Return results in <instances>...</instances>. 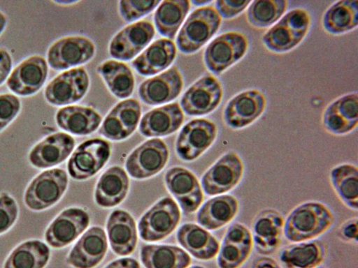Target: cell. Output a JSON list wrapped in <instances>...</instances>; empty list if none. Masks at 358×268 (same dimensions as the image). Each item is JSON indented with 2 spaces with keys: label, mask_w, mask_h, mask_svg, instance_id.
I'll list each match as a JSON object with an SVG mask.
<instances>
[{
  "label": "cell",
  "mask_w": 358,
  "mask_h": 268,
  "mask_svg": "<svg viewBox=\"0 0 358 268\" xmlns=\"http://www.w3.org/2000/svg\"><path fill=\"white\" fill-rule=\"evenodd\" d=\"M334 214L326 204L308 200L294 207L285 218L283 236L291 243L316 239L334 225Z\"/></svg>",
  "instance_id": "1"
},
{
  "label": "cell",
  "mask_w": 358,
  "mask_h": 268,
  "mask_svg": "<svg viewBox=\"0 0 358 268\" xmlns=\"http://www.w3.org/2000/svg\"><path fill=\"white\" fill-rule=\"evenodd\" d=\"M311 22V15L307 9L294 8L264 34L262 43L273 53L288 52L304 40L310 29Z\"/></svg>",
  "instance_id": "2"
},
{
  "label": "cell",
  "mask_w": 358,
  "mask_h": 268,
  "mask_svg": "<svg viewBox=\"0 0 358 268\" xmlns=\"http://www.w3.org/2000/svg\"><path fill=\"white\" fill-rule=\"evenodd\" d=\"M222 17L213 6H201L188 16L180 29L176 43L180 52L192 54L201 49L217 32Z\"/></svg>",
  "instance_id": "3"
},
{
  "label": "cell",
  "mask_w": 358,
  "mask_h": 268,
  "mask_svg": "<svg viewBox=\"0 0 358 268\" xmlns=\"http://www.w3.org/2000/svg\"><path fill=\"white\" fill-rule=\"evenodd\" d=\"M249 45L245 34L236 31L224 32L206 47L203 54L205 66L210 73L220 75L246 54Z\"/></svg>",
  "instance_id": "4"
},
{
  "label": "cell",
  "mask_w": 358,
  "mask_h": 268,
  "mask_svg": "<svg viewBox=\"0 0 358 268\" xmlns=\"http://www.w3.org/2000/svg\"><path fill=\"white\" fill-rule=\"evenodd\" d=\"M245 174V164L235 150L223 154L203 174L201 188L205 194L215 196L234 190Z\"/></svg>",
  "instance_id": "5"
},
{
  "label": "cell",
  "mask_w": 358,
  "mask_h": 268,
  "mask_svg": "<svg viewBox=\"0 0 358 268\" xmlns=\"http://www.w3.org/2000/svg\"><path fill=\"white\" fill-rule=\"evenodd\" d=\"M68 186V176L61 168L45 170L29 184L24 195L25 205L32 211H43L55 204Z\"/></svg>",
  "instance_id": "6"
},
{
  "label": "cell",
  "mask_w": 358,
  "mask_h": 268,
  "mask_svg": "<svg viewBox=\"0 0 358 268\" xmlns=\"http://www.w3.org/2000/svg\"><path fill=\"white\" fill-rule=\"evenodd\" d=\"M266 98L257 89L242 91L231 98L223 110V121L233 130L245 128L255 123L264 112Z\"/></svg>",
  "instance_id": "7"
},
{
  "label": "cell",
  "mask_w": 358,
  "mask_h": 268,
  "mask_svg": "<svg viewBox=\"0 0 358 268\" xmlns=\"http://www.w3.org/2000/svg\"><path fill=\"white\" fill-rule=\"evenodd\" d=\"M180 218V211L171 197L157 202L141 217L138 222L141 238L145 241H157L173 232Z\"/></svg>",
  "instance_id": "8"
},
{
  "label": "cell",
  "mask_w": 358,
  "mask_h": 268,
  "mask_svg": "<svg viewBox=\"0 0 358 268\" xmlns=\"http://www.w3.org/2000/svg\"><path fill=\"white\" fill-rule=\"evenodd\" d=\"M218 130L216 124L208 119H194L180 131L176 143L178 156L192 161L207 151L215 142Z\"/></svg>",
  "instance_id": "9"
},
{
  "label": "cell",
  "mask_w": 358,
  "mask_h": 268,
  "mask_svg": "<svg viewBox=\"0 0 358 268\" xmlns=\"http://www.w3.org/2000/svg\"><path fill=\"white\" fill-rule=\"evenodd\" d=\"M110 152V144L103 139L93 138L83 142L68 161L69 174L76 180L92 177L106 165Z\"/></svg>",
  "instance_id": "10"
},
{
  "label": "cell",
  "mask_w": 358,
  "mask_h": 268,
  "mask_svg": "<svg viewBox=\"0 0 358 268\" xmlns=\"http://www.w3.org/2000/svg\"><path fill=\"white\" fill-rule=\"evenodd\" d=\"M223 87L211 74H205L184 93L180 100L183 111L190 116H203L213 112L221 103Z\"/></svg>",
  "instance_id": "11"
},
{
  "label": "cell",
  "mask_w": 358,
  "mask_h": 268,
  "mask_svg": "<svg viewBox=\"0 0 358 268\" xmlns=\"http://www.w3.org/2000/svg\"><path fill=\"white\" fill-rule=\"evenodd\" d=\"M96 47L89 38L68 36L54 42L48 48V62L55 70H62L89 61L94 55Z\"/></svg>",
  "instance_id": "12"
},
{
  "label": "cell",
  "mask_w": 358,
  "mask_h": 268,
  "mask_svg": "<svg viewBox=\"0 0 358 268\" xmlns=\"http://www.w3.org/2000/svg\"><path fill=\"white\" fill-rule=\"evenodd\" d=\"M285 217L273 208H264L254 216L251 223L253 248L262 255L274 253L283 237Z\"/></svg>",
  "instance_id": "13"
},
{
  "label": "cell",
  "mask_w": 358,
  "mask_h": 268,
  "mask_svg": "<svg viewBox=\"0 0 358 268\" xmlns=\"http://www.w3.org/2000/svg\"><path fill=\"white\" fill-rule=\"evenodd\" d=\"M90 87V77L83 67L64 71L46 86L44 96L51 105L61 106L82 99Z\"/></svg>",
  "instance_id": "14"
},
{
  "label": "cell",
  "mask_w": 358,
  "mask_h": 268,
  "mask_svg": "<svg viewBox=\"0 0 358 268\" xmlns=\"http://www.w3.org/2000/svg\"><path fill=\"white\" fill-rule=\"evenodd\" d=\"M169 156V149L164 141L159 138L150 139L141 144L129 154L125 167L133 178H148L164 168Z\"/></svg>",
  "instance_id": "15"
},
{
  "label": "cell",
  "mask_w": 358,
  "mask_h": 268,
  "mask_svg": "<svg viewBox=\"0 0 358 268\" xmlns=\"http://www.w3.org/2000/svg\"><path fill=\"white\" fill-rule=\"evenodd\" d=\"M89 224L90 216L86 211L78 207L67 208L51 222L44 239L51 247L61 248L76 240Z\"/></svg>",
  "instance_id": "16"
},
{
  "label": "cell",
  "mask_w": 358,
  "mask_h": 268,
  "mask_svg": "<svg viewBox=\"0 0 358 268\" xmlns=\"http://www.w3.org/2000/svg\"><path fill=\"white\" fill-rule=\"evenodd\" d=\"M155 34L154 26L149 20H140L127 25L111 39L110 55L119 60H130L150 43Z\"/></svg>",
  "instance_id": "17"
},
{
  "label": "cell",
  "mask_w": 358,
  "mask_h": 268,
  "mask_svg": "<svg viewBox=\"0 0 358 268\" xmlns=\"http://www.w3.org/2000/svg\"><path fill=\"white\" fill-rule=\"evenodd\" d=\"M322 123L325 131L344 135L356 128L358 123V94L350 92L331 101L324 109Z\"/></svg>",
  "instance_id": "18"
},
{
  "label": "cell",
  "mask_w": 358,
  "mask_h": 268,
  "mask_svg": "<svg viewBox=\"0 0 358 268\" xmlns=\"http://www.w3.org/2000/svg\"><path fill=\"white\" fill-rule=\"evenodd\" d=\"M165 182L170 193L185 213L194 212L201 204L203 193L196 176L182 167H173L165 174Z\"/></svg>",
  "instance_id": "19"
},
{
  "label": "cell",
  "mask_w": 358,
  "mask_h": 268,
  "mask_svg": "<svg viewBox=\"0 0 358 268\" xmlns=\"http://www.w3.org/2000/svg\"><path fill=\"white\" fill-rule=\"evenodd\" d=\"M48 72L45 59L41 56L33 55L15 68L6 81V85L16 95L31 96L43 86Z\"/></svg>",
  "instance_id": "20"
},
{
  "label": "cell",
  "mask_w": 358,
  "mask_h": 268,
  "mask_svg": "<svg viewBox=\"0 0 358 268\" xmlns=\"http://www.w3.org/2000/svg\"><path fill=\"white\" fill-rule=\"evenodd\" d=\"M183 87L181 73L173 66L164 73L145 80L138 87L141 100L150 105L166 103L176 98Z\"/></svg>",
  "instance_id": "21"
},
{
  "label": "cell",
  "mask_w": 358,
  "mask_h": 268,
  "mask_svg": "<svg viewBox=\"0 0 358 268\" xmlns=\"http://www.w3.org/2000/svg\"><path fill=\"white\" fill-rule=\"evenodd\" d=\"M107 248L104 230L100 227L94 226L76 242L66 261L74 268H94L103 260Z\"/></svg>",
  "instance_id": "22"
},
{
  "label": "cell",
  "mask_w": 358,
  "mask_h": 268,
  "mask_svg": "<svg viewBox=\"0 0 358 268\" xmlns=\"http://www.w3.org/2000/svg\"><path fill=\"white\" fill-rule=\"evenodd\" d=\"M75 147V140L70 135L57 132L48 135L38 142L29 153L31 165L38 169L57 165L64 162Z\"/></svg>",
  "instance_id": "23"
},
{
  "label": "cell",
  "mask_w": 358,
  "mask_h": 268,
  "mask_svg": "<svg viewBox=\"0 0 358 268\" xmlns=\"http://www.w3.org/2000/svg\"><path fill=\"white\" fill-rule=\"evenodd\" d=\"M328 246L319 239L292 243L282 248L278 258L283 268H317L325 260Z\"/></svg>",
  "instance_id": "24"
},
{
  "label": "cell",
  "mask_w": 358,
  "mask_h": 268,
  "mask_svg": "<svg viewBox=\"0 0 358 268\" xmlns=\"http://www.w3.org/2000/svg\"><path fill=\"white\" fill-rule=\"evenodd\" d=\"M239 209V201L235 195L229 193L215 195L199 209L196 221L206 230H219L231 223Z\"/></svg>",
  "instance_id": "25"
},
{
  "label": "cell",
  "mask_w": 358,
  "mask_h": 268,
  "mask_svg": "<svg viewBox=\"0 0 358 268\" xmlns=\"http://www.w3.org/2000/svg\"><path fill=\"white\" fill-rule=\"evenodd\" d=\"M183 121L180 106L173 103L145 113L141 119L139 131L148 137L165 136L176 131Z\"/></svg>",
  "instance_id": "26"
},
{
  "label": "cell",
  "mask_w": 358,
  "mask_h": 268,
  "mask_svg": "<svg viewBox=\"0 0 358 268\" xmlns=\"http://www.w3.org/2000/svg\"><path fill=\"white\" fill-rule=\"evenodd\" d=\"M106 229L110 247L119 255H128L135 249L137 230L133 217L126 211L114 210L110 215Z\"/></svg>",
  "instance_id": "27"
},
{
  "label": "cell",
  "mask_w": 358,
  "mask_h": 268,
  "mask_svg": "<svg viewBox=\"0 0 358 268\" xmlns=\"http://www.w3.org/2000/svg\"><path fill=\"white\" fill-rule=\"evenodd\" d=\"M180 244L195 258L209 260L217 256L220 242L205 228L194 223L182 225L177 232Z\"/></svg>",
  "instance_id": "28"
},
{
  "label": "cell",
  "mask_w": 358,
  "mask_h": 268,
  "mask_svg": "<svg viewBox=\"0 0 358 268\" xmlns=\"http://www.w3.org/2000/svg\"><path fill=\"white\" fill-rule=\"evenodd\" d=\"M55 121L60 128L69 133L86 135L98 128L102 117L92 107L69 105L62 107L57 112Z\"/></svg>",
  "instance_id": "29"
},
{
  "label": "cell",
  "mask_w": 358,
  "mask_h": 268,
  "mask_svg": "<svg viewBox=\"0 0 358 268\" xmlns=\"http://www.w3.org/2000/svg\"><path fill=\"white\" fill-rule=\"evenodd\" d=\"M176 55L173 41L168 38L155 40L132 61V66L141 75L149 76L167 68Z\"/></svg>",
  "instance_id": "30"
},
{
  "label": "cell",
  "mask_w": 358,
  "mask_h": 268,
  "mask_svg": "<svg viewBox=\"0 0 358 268\" xmlns=\"http://www.w3.org/2000/svg\"><path fill=\"white\" fill-rule=\"evenodd\" d=\"M129 178L125 170L119 166H112L100 177L96 184L94 198L102 207H113L119 204L129 190Z\"/></svg>",
  "instance_id": "31"
},
{
  "label": "cell",
  "mask_w": 358,
  "mask_h": 268,
  "mask_svg": "<svg viewBox=\"0 0 358 268\" xmlns=\"http://www.w3.org/2000/svg\"><path fill=\"white\" fill-rule=\"evenodd\" d=\"M331 186L339 200L348 208L358 209V168L350 163L334 166L329 172Z\"/></svg>",
  "instance_id": "32"
},
{
  "label": "cell",
  "mask_w": 358,
  "mask_h": 268,
  "mask_svg": "<svg viewBox=\"0 0 358 268\" xmlns=\"http://www.w3.org/2000/svg\"><path fill=\"white\" fill-rule=\"evenodd\" d=\"M322 25L331 35L350 32L358 25V1L341 0L333 3L324 12Z\"/></svg>",
  "instance_id": "33"
},
{
  "label": "cell",
  "mask_w": 358,
  "mask_h": 268,
  "mask_svg": "<svg viewBox=\"0 0 358 268\" xmlns=\"http://www.w3.org/2000/svg\"><path fill=\"white\" fill-rule=\"evenodd\" d=\"M141 260L146 268H187L191 263L187 253L170 245L143 246Z\"/></svg>",
  "instance_id": "34"
},
{
  "label": "cell",
  "mask_w": 358,
  "mask_h": 268,
  "mask_svg": "<svg viewBox=\"0 0 358 268\" xmlns=\"http://www.w3.org/2000/svg\"><path fill=\"white\" fill-rule=\"evenodd\" d=\"M50 257V250L38 239L25 241L15 247L6 260L3 268H44Z\"/></svg>",
  "instance_id": "35"
},
{
  "label": "cell",
  "mask_w": 358,
  "mask_h": 268,
  "mask_svg": "<svg viewBox=\"0 0 358 268\" xmlns=\"http://www.w3.org/2000/svg\"><path fill=\"white\" fill-rule=\"evenodd\" d=\"M110 92L118 98H126L133 93L135 80L130 68L124 63L109 59L96 68Z\"/></svg>",
  "instance_id": "36"
},
{
  "label": "cell",
  "mask_w": 358,
  "mask_h": 268,
  "mask_svg": "<svg viewBox=\"0 0 358 268\" xmlns=\"http://www.w3.org/2000/svg\"><path fill=\"white\" fill-rule=\"evenodd\" d=\"M187 0L161 1L155 13L154 20L158 32L168 39H173L190 8Z\"/></svg>",
  "instance_id": "37"
},
{
  "label": "cell",
  "mask_w": 358,
  "mask_h": 268,
  "mask_svg": "<svg viewBox=\"0 0 358 268\" xmlns=\"http://www.w3.org/2000/svg\"><path fill=\"white\" fill-rule=\"evenodd\" d=\"M287 7L286 0L252 1L247 8L246 20L254 28H267L282 17Z\"/></svg>",
  "instance_id": "38"
},
{
  "label": "cell",
  "mask_w": 358,
  "mask_h": 268,
  "mask_svg": "<svg viewBox=\"0 0 358 268\" xmlns=\"http://www.w3.org/2000/svg\"><path fill=\"white\" fill-rule=\"evenodd\" d=\"M252 247L222 241L217 257L219 268H241L249 259Z\"/></svg>",
  "instance_id": "39"
},
{
  "label": "cell",
  "mask_w": 358,
  "mask_h": 268,
  "mask_svg": "<svg viewBox=\"0 0 358 268\" xmlns=\"http://www.w3.org/2000/svg\"><path fill=\"white\" fill-rule=\"evenodd\" d=\"M112 110L130 136L137 128L141 116L139 102L134 98L126 99L118 103Z\"/></svg>",
  "instance_id": "40"
},
{
  "label": "cell",
  "mask_w": 358,
  "mask_h": 268,
  "mask_svg": "<svg viewBox=\"0 0 358 268\" xmlns=\"http://www.w3.org/2000/svg\"><path fill=\"white\" fill-rule=\"evenodd\" d=\"M161 3L160 1H120L119 11L122 18L132 22L150 13Z\"/></svg>",
  "instance_id": "41"
},
{
  "label": "cell",
  "mask_w": 358,
  "mask_h": 268,
  "mask_svg": "<svg viewBox=\"0 0 358 268\" xmlns=\"http://www.w3.org/2000/svg\"><path fill=\"white\" fill-rule=\"evenodd\" d=\"M18 205L12 195L6 192L0 194V234L7 232L17 221Z\"/></svg>",
  "instance_id": "42"
},
{
  "label": "cell",
  "mask_w": 358,
  "mask_h": 268,
  "mask_svg": "<svg viewBox=\"0 0 358 268\" xmlns=\"http://www.w3.org/2000/svg\"><path fill=\"white\" fill-rule=\"evenodd\" d=\"M20 109L18 97L11 94H0V132L15 118Z\"/></svg>",
  "instance_id": "43"
},
{
  "label": "cell",
  "mask_w": 358,
  "mask_h": 268,
  "mask_svg": "<svg viewBox=\"0 0 358 268\" xmlns=\"http://www.w3.org/2000/svg\"><path fill=\"white\" fill-rule=\"evenodd\" d=\"M99 133L112 140H122L129 136L112 110L105 117Z\"/></svg>",
  "instance_id": "44"
},
{
  "label": "cell",
  "mask_w": 358,
  "mask_h": 268,
  "mask_svg": "<svg viewBox=\"0 0 358 268\" xmlns=\"http://www.w3.org/2000/svg\"><path fill=\"white\" fill-rule=\"evenodd\" d=\"M222 241L253 248L250 230L245 225L238 221L229 225Z\"/></svg>",
  "instance_id": "45"
},
{
  "label": "cell",
  "mask_w": 358,
  "mask_h": 268,
  "mask_svg": "<svg viewBox=\"0 0 358 268\" xmlns=\"http://www.w3.org/2000/svg\"><path fill=\"white\" fill-rule=\"evenodd\" d=\"M252 1L217 0L215 2V8L224 20L236 17L243 13Z\"/></svg>",
  "instance_id": "46"
},
{
  "label": "cell",
  "mask_w": 358,
  "mask_h": 268,
  "mask_svg": "<svg viewBox=\"0 0 358 268\" xmlns=\"http://www.w3.org/2000/svg\"><path fill=\"white\" fill-rule=\"evenodd\" d=\"M338 238L345 243L357 244L358 220L357 217H351L343 222L337 230Z\"/></svg>",
  "instance_id": "47"
},
{
  "label": "cell",
  "mask_w": 358,
  "mask_h": 268,
  "mask_svg": "<svg viewBox=\"0 0 358 268\" xmlns=\"http://www.w3.org/2000/svg\"><path fill=\"white\" fill-rule=\"evenodd\" d=\"M12 58L10 53L3 47H0V85L4 82L10 73Z\"/></svg>",
  "instance_id": "48"
},
{
  "label": "cell",
  "mask_w": 358,
  "mask_h": 268,
  "mask_svg": "<svg viewBox=\"0 0 358 268\" xmlns=\"http://www.w3.org/2000/svg\"><path fill=\"white\" fill-rule=\"evenodd\" d=\"M251 268H282L281 265L273 258L262 255L255 258L251 265Z\"/></svg>",
  "instance_id": "49"
},
{
  "label": "cell",
  "mask_w": 358,
  "mask_h": 268,
  "mask_svg": "<svg viewBox=\"0 0 358 268\" xmlns=\"http://www.w3.org/2000/svg\"><path fill=\"white\" fill-rule=\"evenodd\" d=\"M105 268H140V265L134 258H123L113 261Z\"/></svg>",
  "instance_id": "50"
},
{
  "label": "cell",
  "mask_w": 358,
  "mask_h": 268,
  "mask_svg": "<svg viewBox=\"0 0 358 268\" xmlns=\"http://www.w3.org/2000/svg\"><path fill=\"white\" fill-rule=\"evenodd\" d=\"M7 24V17L1 11H0V34L3 31Z\"/></svg>",
  "instance_id": "51"
},
{
  "label": "cell",
  "mask_w": 358,
  "mask_h": 268,
  "mask_svg": "<svg viewBox=\"0 0 358 268\" xmlns=\"http://www.w3.org/2000/svg\"><path fill=\"white\" fill-rule=\"evenodd\" d=\"M192 3H193L195 6H208L210 3H212V1H205V0H196V1H192Z\"/></svg>",
  "instance_id": "52"
},
{
  "label": "cell",
  "mask_w": 358,
  "mask_h": 268,
  "mask_svg": "<svg viewBox=\"0 0 358 268\" xmlns=\"http://www.w3.org/2000/svg\"><path fill=\"white\" fill-rule=\"evenodd\" d=\"M55 3H59V4H62V5H68V4H73V3H75L76 2H78L77 1H73V0H59V1H54Z\"/></svg>",
  "instance_id": "53"
},
{
  "label": "cell",
  "mask_w": 358,
  "mask_h": 268,
  "mask_svg": "<svg viewBox=\"0 0 358 268\" xmlns=\"http://www.w3.org/2000/svg\"><path fill=\"white\" fill-rule=\"evenodd\" d=\"M190 268H205L203 266H200V265H195V266H193Z\"/></svg>",
  "instance_id": "54"
},
{
  "label": "cell",
  "mask_w": 358,
  "mask_h": 268,
  "mask_svg": "<svg viewBox=\"0 0 358 268\" xmlns=\"http://www.w3.org/2000/svg\"><path fill=\"white\" fill-rule=\"evenodd\" d=\"M317 268H327V267H324V266H320V267H317Z\"/></svg>",
  "instance_id": "55"
}]
</instances>
